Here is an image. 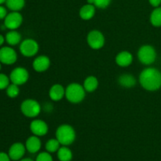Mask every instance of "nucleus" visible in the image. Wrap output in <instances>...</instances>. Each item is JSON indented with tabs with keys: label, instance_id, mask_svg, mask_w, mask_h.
I'll list each match as a JSON object with an SVG mask.
<instances>
[{
	"label": "nucleus",
	"instance_id": "ddd939ff",
	"mask_svg": "<svg viewBox=\"0 0 161 161\" xmlns=\"http://www.w3.org/2000/svg\"><path fill=\"white\" fill-rule=\"evenodd\" d=\"M50 58L47 56H39L33 61V69L38 72H45L50 68Z\"/></svg>",
	"mask_w": 161,
	"mask_h": 161
},
{
	"label": "nucleus",
	"instance_id": "6ab92c4d",
	"mask_svg": "<svg viewBox=\"0 0 161 161\" xmlns=\"http://www.w3.org/2000/svg\"><path fill=\"white\" fill-rule=\"evenodd\" d=\"M98 86V80L94 76H89L84 80L83 87L86 92H94Z\"/></svg>",
	"mask_w": 161,
	"mask_h": 161
},
{
	"label": "nucleus",
	"instance_id": "9b49d317",
	"mask_svg": "<svg viewBox=\"0 0 161 161\" xmlns=\"http://www.w3.org/2000/svg\"><path fill=\"white\" fill-rule=\"evenodd\" d=\"M30 130L36 136H43L48 132V126L41 119H35L30 124Z\"/></svg>",
	"mask_w": 161,
	"mask_h": 161
},
{
	"label": "nucleus",
	"instance_id": "cd10ccee",
	"mask_svg": "<svg viewBox=\"0 0 161 161\" xmlns=\"http://www.w3.org/2000/svg\"><path fill=\"white\" fill-rule=\"evenodd\" d=\"M36 161H53L51 155L48 152L40 153L36 157Z\"/></svg>",
	"mask_w": 161,
	"mask_h": 161
},
{
	"label": "nucleus",
	"instance_id": "4468645a",
	"mask_svg": "<svg viewBox=\"0 0 161 161\" xmlns=\"http://www.w3.org/2000/svg\"><path fill=\"white\" fill-rule=\"evenodd\" d=\"M133 61V56L128 51H122L116 57V62L120 67H127Z\"/></svg>",
	"mask_w": 161,
	"mask_h": 161
},
{
	"label": "nucleus",
	"instance_id": "f8f14e48",
	"mask_svg": "<svg viewBox=\"0 0 161 161\" xmlns=\"http://www.w3.org/2000/svg\"><path fill=\"white\" fill-rule=\"evenodd\" d=\"M25 149H26V147L22 143H14L9 148L8 155L12 160H20L25 155Z\"/></svg>",
	"mask_w": 161,
	"mask_h": 161
},
{
	"label": "nucleus",
	"instance_id": "c9c22d12",
	"mask_svg": "<svg viewBox=\"0 0 161 161\" xmlns=\"http://www.w3.org/2000/svg\"><path fill=\"white\" fill-rule=\"evenodd\" d=\"M0 70H1V62H0Z\"/></svg>",
	"mask_w": 161,
	"mask_h": 161
},
{
	"label": "nucleus",
	"instance_id": "b1692460",
	"mask_svg": "<svg viewBox=\"0 0 161 161\" xmlns=\"http://www.w3.org/2000/svg\"><path fill=\"white\" fill-rule=\"evenodd\" d=\"M60 145L61 143L58 142L57 138H52L46 143V149L48 153L58 152V149H60Z\"/></svg>",
	"mask_w": 161,
	"mask_h": 161
},
{
	"label": "nucleus",
	"instance_id": "7ed1b4c3",
	"mask_svg": "<svg viewBox=\"0 0 161 161\" xmlns=\"http://www.w3.org/2000/svg\"><path fill=\"white\" fill-rule=\"evenodd\" d=\"M85 92L83 86L79 83H71L65 89V97L72 103H80L84 99Z\"/></svg>",
	"mask_w": 161,
	"mask_h": 161
},
{
	"label": "nucleus",
	"instance_id": "423d86ee",
	"mask_svg": "<svg viewBox=\"0 0 161 161\" xmlns=\"http://www.w3.org/2000/svg\"><path fill=\"white\" fill-rule=\"evenodd\" d=\"M20 51L25 57H33L39 51V44L31 39H27L20 43Z\"/></svg>",
	"mask_w": 161,
	"mask_h": 161
},
{
	"label": "nucleus",
	"instance_id": "c85d7f7f",
	"mask_svg": "<svg viewBox=\"0 0 161 161\" xmlns=\"http://www.w3.org/2000/svg\"><path fill=\"white\" fill-rule=\"evenodd\" d=\"M7 15V10L4 6L0 5V20L2 19H5V17Z\"/></svg>",
	"mask_w": 161,
	"mask_h": 161
},
{
	"label": "nucleus",
	"instance_id": "6e6552de",
	"mask_svg": "<svg viewBox=\"0 0 161 161\" xmlns=\"http://www.w3.org/2000/svg\"><path fill=\"white\" fill-rule=\"evenodd\" d=\"M28 72L22 67H18L14 69L11 72L10 75H9V80H11L12 83L17 85H22L26 83L28 80Z\"/></svg>",
	"mask_w": 161,
	"mask_h": 161
},
{
	"label": "nucleus",
	"instance_id": "f3484780",
	"mask_svg": "<svg viewBox=\"0 0 161 161\" xmlns=\"http://www.w3.org/2000/svg\"><path fill=\"white\" fill-rule=\"evenodd\" d=\"M94 14H95V6L93 4L87 3L86 5L82 6L80 9V17L83 20H91L94 17Z\"/></svg>",
	"mask_w": 161,
	"mask_h": 161
},
{
	"label": "nucleus",
	"instance_id": "f257e3e1",
	"mask_svg": "<svg viewBox=\"0 0 161 161\" xmlns=\"http://www.w3.org/2000/svg\"><path fill=\"white\" fill-rule=\"evenodd\" d=\"M139 83L146 91H157L161 87V72L154 68H147L140 74Z\"/></svg>",
	"mask_w": 161,
	"mask_h": 161
},
{
	"label": "nucleus",
	"instance_id": "1a4fd4ad",
	"mask_svg": "<svg viewBox=\"0 0 161 161\" xmlns=\"http://www.w3.org/2000/svg\"><path fill=\"white\" fill-rule=\"evenodd\" d=\"M23 21L22 15L17 11H13L6 15L5 17L4 25L6 28L10 30H15L20 26Z\"/></svg>",
	"mask_w": 161,
	"mask_h": 161
},
{
	"label": "nucleus",
	"instance_id": "5701e85b",
	"mask_svg": "<svg viewBox=\"0 0 161 161\" xmlns=\"http://www.w3.org/2000/svg\"><path fill=\"white\" fill-rule=\"evenodd\" d=\"M150 22L153 26H161V7H157L153 10L150 15Z\"/></svg>",
	"mask_w": 161,
	"mask_h": 161
},
{
	"label": "nucleus",
	"instance_id": "9d476101",
	"mask_svg": "<svg viewBox=\"0 0 161 161\" xmlns=\"http://www.w3.org/2000/svg\"><path fill=\"white\" fill-rule=\"evenodd\" d=\"M17 55L11 47H5L0 49V62L5 64H13L17 61Z\"/></svg>",
	"mask_w": 161,
	"mask_h": 161
},
{
	"label": "nucleus",
	"instance_id": "dca6fc26",
	"mask_svg": "<svg viewBox=\"0 0 161 161\" xmlns=\"http://www.w3.org/2000/svg\"><path fill=\"white\" fill-rule=\"evenodd\" d=\"M64 95H65V90L60 84L53 85L49 91L50 97L55 102L61 100Z\"/></svg>",
	"mask_w": 161,
	"mask_h": 161
},
{
	"label": "nucleus",
	"instance_id": "f704fd0d",
	"mask_svg": "<svg viewBox=\"0 0 161 161\" xmlns=\"http://www.w3.org/2000/svg\"><path fill=\"white\" fill-rule=\"evenodd\" d=\"M6 2V0H0V5L3 4V3H5Z\"/></svg>",
	"mask_w": 161,
	"mask_h": 161
},
{
	"label": "nucleus",
	"instance_id": "f03ea898",
	"mask_svg": "<svg viewBox=\"0 0 161 161\" xmlns=\"http://www.w3.org/2000/svg\"><path fill=\"white\" fill-rule=\"evenodd\" d=\"M56 138L62 146H69L75 139V131L72 126L63 124L58 128L56 131Z\"/></svg>",
	"mask_w": 161,
	"mask_h": 161
},
{
	"label": "nucleus",
	"instance_id": "39448f33",
	"mask_svg": "<svg viewBox=\"0 0 161 161\" xmlns=\"http://www.w3.org/2000/svg\"><path fill=\"white\" fill-rule=\"evenodd\" d=\"M138 57L141 63L149 65L155 61L157 58V53L152 46L145 45L140 47L138 50Z\"/></svg>",
	"mask_w": 161,
	"mask_h": 161
},
{
	"label": "nucleus",
	"instance_id": "20e7f679",
	"mask_svg": "<svg viewBox=\"0 0 161 161\" xmlns=\"http://www.w3.org/2000/svg\"><path fill=\"white\" fill-rule=\"evenodd\" d=\"M22 113L25 116L33 118L37 116L41 112V106L36 101L33 99H27L22 102L20 105Z\"/></svg>",
	"mask_w": 161,
	"mask_h": 161
},
{
	"label": "nucleus",
	"instance_id": "0eeeda50",
	"mask_svg": "<svg viewBox=\"0 0 161 161\" xmlns=\"http://www.w3.org/2000/svg\"><path fill=\"white\" fill-rule=\"evenodd\" d=\"M87 43L94 50H99L105 44V37L101 31L93 30L87 36Z\"/></svg>",
	"mask_w": 161,
	"mask_h": 161
},
{
	"label": "nucleus",
	"instance_id": "a211bd4d",
	"mask_svg": "<svg viewBox=\"0 0 161 161\" xmlns=\"http://www.w3.org/2000/svg\"><path fill=\"white\" fill-rule=\"evenodd\" d=\"M118 83L123 87L130 88L136 85V79L130 74H123L118 79Z\"/></svg>",
	"mask_w": 161,
	"mask_h": 161
},
{
	"label": "nucleus",
	"instance_id": "412c9836",
	"mask_svg": "<svg viewBox=\"0 0 161 161\" xmlns=\"http://www.w3.org/2000/svg\"><path fill=\"white\" fill-rule=\"evenodd\" d=\"M58 158L60 161H71L72 159V153L65 146L60 147L58 151Z\"/></svg>",
	"mask_w": 161,
	"mask_h": 161
},
{
	"label": "nucleus",
	"instance_id": "393cba45",
	"mask_svg": "<svg viewBox=\"0 0 161 161\" xmlns=\"http://www.w3.org/2000/svg\"><path fill=\"white\" fill-rule=\"evenodd\" d=\"M19 92H20V90H19L18 86L14 84V83L9 85L8 87L6 88V94L11 98H14V97H17L19 94Z\"/></svg>",
	"mask_w": 161,
	"mask_h": 161
},
{
	"label": "nucleus",
	"instance_id": "72a5a7b5",
	"mask_svg": "<svg viewBox=\"0 0 161 161\" xmlns=\"http://www.w3.org/2000/svg\"><path fill=\"white\" fill-rule=\"evenodd\" d=\"M87 3H89V4L94 5V0H87Z\"/></svg>",
	"mask_w": 161,
	"mask_h": 161
},
{
	"label": "nucleus",
	"instance_id": "bb28decb",
	"mask_svg": "<svg viewBox=\"0 0 161 161\" xmlns=\"http://www.w3.org/2000/svg\"><path fill=\"white\" fill-rule=\"evenodd\" d=\"M9 78H8L7 75H6L5 74L0 73V90L6 89L8 87L9 83Z\"/></svg>",
	"mask_w": 161,
	"mask_h": 161
},
{
	"label": "nucleus",
	"instance_id": "7c9ffc66",
	"mask_svg": "<svg viewBox=\"0 0 161 161\" xmlns=\"http://www.w3.org/2000/svg\"><path fill=\"white\" fill-rule=\"evenodd\" d=\"M149 2L151 6H153L155 8L159 7L161 4V0H149Z\"/></svg>",
	"mask_w": 161,
	"mask_h": 161
},
{
	"label": "nucleus",
	"instance_id": "2f4dec72",
	"mask_svg": "<svg viewBox=\"0 0 161 161\" xmlns=\"http://www.w3.org/2000/svg\"><path fill=\"white\" fill-rule=\"evenodd\" d=\"M4 37H3L2 35H0V46H2L3 44V42H4Z\"/></svg>",
	"mask_w": 161,
	"mask_h": 161
},
{
	"label": "nucleus",
	"instance_id": "473e14b6",
	"mask_svg": "<svg viewBox=\"0 0 161 161\" xmlns=\"http://www.w3.org/2000/svg\"><path fill=\"white\" fill-rule=\"evenodd\" d=\"M19 161H34L30 158H25V159H20Z\"/></svg>",
	"mask_w": 161,
	"mask_h": 161
},
{
	"label": "nucleus",
	"instance_id": "c756f323",
	"mask_svg": "<svg viewBox=\"0 0 161 161\" xmlns=\"http://www.w3.org/2000/svg\"><path fill=\"white\" fill-rule=\"evenodd\" d=\"M9 155L5 153H0V161H10Z\"/></svg>",
	"mask_w": 161,
	"mask_h": 161
},
{
	"label": "nucleus",
	"instance_id": "a878e982",
	"mask_svg": "<svg viewBox=\"0 0 161 161\" xmlns=\"http://www.w3.org/2000/svg\"><path fill=\"white\" fill-rule=\"evenodd\" d=\"M111 3V0H94V5L99 9H105Z\"/></svg>",
	"mask_w": 161,
	"mask_h": 161
},
{
	"label": "nucleus",
	"instance_id": "4be33fe9",
	"mask_svg": "<svg viewBox=\"0 0 161 161\" xmlns=\"http://www.w3.org/2000/svg\"><path fill=\"white\" fill-rule=\"evenodd\" d=\"M6 4L10 10L18 12L25 6V0H6Z\"/></svg>",
	"mask_w": 161,
	"mask_h": 161
},
{
	"label": "nucleus",
	"instance_id": "aec40b11",
	"mask_svg": "<svg viewBox=\"0 0 161 161\" xmlns=\"http://www.w3.org/2000/svg\"><path fill=\"white\" fill-rule=\"evenodd\" d=\"M6 40L8 44L11 46H15L17 45L19 42L21 40V36L19 32L17 31H9L6 36Z\"/></svg>",
	"mask_w": 161,
	"mask_h": 161
},
{
	"label": "nucleus",
	"instance_id": "2eb2a0df",
	"mask_svg": "<svg viewBox=\"0 0 161 161\" xmlns=\"http://www.w3.org/2000/svg\"><path fill=\"white\" fill-rule=\"evenodd\" d=\"M25 147L27 150L31 153H36L39 152L41 148L40 139L36 135L29 137L25 143Z\"/></svg>",
	"mask_w": 161,
	"mask_h": 161
}]
</instances>
